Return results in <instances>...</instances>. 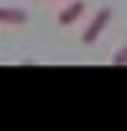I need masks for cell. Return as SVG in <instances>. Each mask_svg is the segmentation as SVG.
<instances>
[{"label":"cell","mask_w":127,"mask_h":131,"mask_svg":"<svg viewBox=\"0 0 127 131\" xmlns=\"http://www.w3.org/2000/svg\"><path fill=\"white\" fill-rule=\"evenodd\" d=\"M111 66H127V43L121 49H114V56H111Z\"/></svg>","instance_id":"cell-4"},{"label":"cell","mask_w":127,"mask_h":131,"mask_svg":"<svg viewBox=\"0 0 127 131\" xmlns=\"http://www.w3.org/2000/svg\"><path fill=\"white\" fill-rule=\"evenodd\" d=\"M81 13H85L81 0H65V10L59 13V26H72L75 20H81Z\"/></svg>","instance_id":"cell-3"},{"label":"cell","mask_w":127,"mask_h":131,"mask_svg":"<svg viewBox=\"0 0 127 131\" xmlns=\"http://www.w3.org/2000/svg\"><path fill=\"white\" fill-rule=\"evenodd\" d=\"M111 16H114V7H108V3H104V7H101V10H98L95 16H91V23L85 26V33H81V43H85V46H91V43H98V36H101V33L108 30Z\"/></svg>","instance_id":"cell-1"},{"label":"cell","mask_w":127,"mask_h":131,"mask_svg":"<svg viewBox=\"0 0 127 131\" xmlns=\"http://www.w3.org/2000/svg\"><path fill=\"white\" fill-rule=\"evenodd\" d=\"M30 13L23 7H0V26H23Z\"/></svg>","instance_id":"cell-2"}]
</instances>
